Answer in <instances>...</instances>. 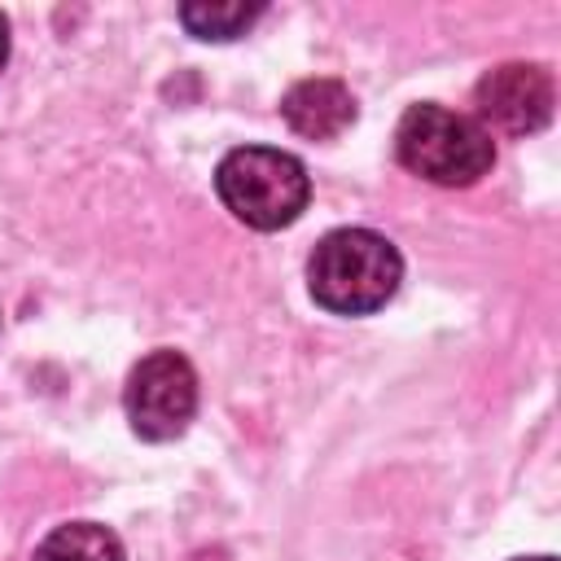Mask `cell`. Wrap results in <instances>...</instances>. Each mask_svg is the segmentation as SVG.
<instances>
[{
  "mask_svg": "<svg viewBox=\"0 0 561 561\" xmlns=\"http://www.w3.org/2000/svg\"><path fill=\"white\" fill-rule=\"evenodd\" d=\"M394 153L412 175H421L430 184H443V188L478 184L495 162L491 136L469 114H456V110L430 105V101L412 105L399 118Z\"/></svg>",
  "mask_w": 561,
  "mask_h": 561,
  "instance_id": "3",
  "label": "cell"
},
{
  "mask_svg": "<svg viewBox=\"0 0 561 561\" xmlns=\"http://www.w3.org/2000/svg\"><path fill=\"white\" fill-rule=\"evenodd\" d=\"M263 13V4H241V0H224V4H210V0H197V4H184L180 9V22L197 35V39H237L245 35V26Z\"/></svg>",
  "mask_w": 561,
  "mask_h": 561,
  "instance_id": "8",
  "label": "cell"
},
{
  "mask_svg": "<svg viewBox=\"0 0 561 561\" xmlns=\"http://www.w3.org/2000/svg\"><path fill=\"white\" fill-rule=\"evenodd\" d=\"M552 75L543 66L530 61H504L495 70H486L473 88V110H478V127L491 136H530L539 127H548L552 118Z\"/></svg>",
  "mask_w": 561,
  "mask_h": 561,
  "instance_id": "5",
  "label": "cell"
},
{
  "mask_svg": "<svg viewBox=\"0 0 561 561\" xmlns=\"http://www.w3.org/2000/svg\"><path fill=\"white\" fill-rule=\"evenodd\" d=\"M517 561H552V557H517Z\"/></svg>",
  "mask_w": 561,
  "mask_h": 561,
  "instance_id": "10",
  "label": "cell"
},
{
  "mask_svg": "<svg viewBox=\"0 0 561 561\" xmlns=\"http://www.w3.org/2000/svg\"><path fill=\"white\" fill-rule=\"evenodd\" d=\"M127 421L140 438H180L197 412V373L180 351H149L123 386Z\"/></svg>",
  "mask_w": 561,
  "mask_h": 561,
  "instance_id": "4",
  "label": "cell"
},
{
  "mask_svg": "<svg viewBox=\"0 0 561 561\" xmlns=\"http://www.w3.org/2000/svg\"><path fill=\"white\" fill-rule=\"evenodd\" d=\"M399 280L403 259L373 228H333L307 259V289L333 316H368L386 307Z\"/></svg>",
  "mask_w": 561,
  "mask_h": 561,
  "instance_id": "1",
  "label": "cell"
},
{
  "mask_svg": "<svg viewBox=\"0 0 561 561\" xmlns=\"http://www.w3.org/2000/svg\"><path fill=\"white\" fill-rule=\"evenodd\" d=\"M4 61H9V22L0 13V70H4Z\"/></svg>",
  "mask_w": 561,
  "mask_h": 561,
  "instance_id": "9",
  "label": "cell"
},
{
  "mask_svg": "<svg viewBox=\"0 0 561 561\" xmlns=\"http://www.w3.org/2000/svg\"><path fill=\"white\" fill-rule=\"evenodd\" d=\"M285 123L307 140H333L355 123V96L337 79H302L280 101Z\"/></svg>",
  "mask_w": 561,
  "mask_h": 561,
  "instance_id": "6",
  "label": "cell"
},
{
  "mask_svg": "<svg viewBox=\"0 0 561 561\" xmlns=\"http://www.w3.org/2000/svg\"><path fill=\"white\" fill-rule=\"evenodd\" d=\"M35 561H123V543L110 526L66 522L39 539Z\"/></svg>",
  "mask_w": 561,
  "mask_h": 561,
  "instance_id": "7",
  "label": "cell"
},
{
  "mask_svg": "<svg viewBox=\"0 0 561 561\" xmlns=\"http://www.w3.org/2000/svg\"><path fill=\"white\" fill-rule=\"evenodd\" d=\"M215 188L219 202L259 232L289 228L311 197L307 167L294 153L267 145H241L224 153V162L215 167Z\"/></svg>",
  "mask_w": 561,
  "mask_h": 561,
  "instance_id": "2",
  "label": "cell"
}]
</instances>
